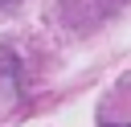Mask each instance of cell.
Masks as SVG:
<instances>
[{
    "label": "cell",
    "mask_w": 131,
    "mask_h": 127,
    "mask_svg": "<svg viewBox=\"0 0 131 127\" xmlns=\"http://www.w3.org/2000/svg\"><path fill=\"white\" fill-rule=\"evenodd\" d=\"M106 127H111V123H106Z\"/></svg>",
    "instance_id": "cell-1"
}]
</instances>
